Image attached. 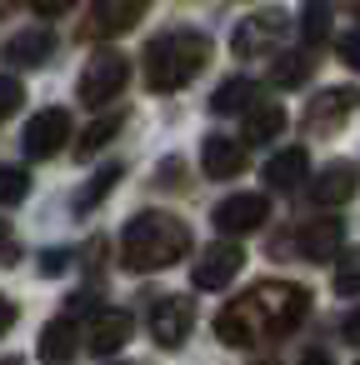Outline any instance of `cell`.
<instances>
[{"mask_svg": "<svg viewBox=\"0 0 360 365\" xmlns=\"http://www.w3.org/2000/svg\"><path fill=\"white\" fill-rule=\"evenodd\" d=\"M11 325H16V300H11V295H0V335H6Z\"/></svg>", "mask_w": 360, "mask_h": 365, "instance_id": "1f68e13d", "label": "cell"}, {"mask_svg": "<svg viewBox=\"0 0 360 365\" xmlns=\"http://www.w3.org/2000/svg\"><path fill=\"white\" fill-rule=\"evenodd\" d=\"M21 260V245H16V230L0 220V265H16Z\"/></svg>", "mask_w": 360, "mask_h": 365, "instance_id": "83f0119b", "label": "cell"}, {"mask_svg": "<svg viewBox=\"0 0 360 365\" xmlns=\"http://www.w3.org/2000/svg\"><path fill=\"white\" fill-rule=\"evenodd\" d=\"M355 185H360V175H355V165H345V160H335V165H325L320 175H315V205H345L350 195H355Z\"/></svg>", "mask_w": 360, "mask_h": 365, "instance_id": "9a60e30c", "label": "cell"}, {"mask_svg": "<svg viewBox=\"0 0 360 365\" xmlns=\"http://www.w3.org/2000/svg\"><path fill=\"white\" fill-rule=\"evenodd\" d=\"M345 340H350V345H360V305L345 315Z\"/></svg>", "mask_w": 360, "mask_h": 365, "instance_id": "d6a6232c", "label": "cell"}, {"mask_svg": "<svg viewBox=\"0 0 360 365\" xmlns=\"http://www.w3.org/2000/svg\"><path fill=\"white\" fill-rule=\"evenodd\" d=\"M66 140H71V115H66L61 106L41 110V115L26 125V135H21V145H26L31 160H51L56 150H66Z\"/></svg>", "mask_w": 360, "mask_h": 365, "instance_id": "9c48e42d", "label": "cell"}, {"mask_svg": "<svg viewBox=\"0 0 360 365\" xmlns=\"http://www.w3.org/2000/svg\"><path fill=\"white\" fill-rule=\"evenodd\" d=\"M21 101H26L21 81H11V76H0V120H11V115L21 110Z\"/></svg>", "mask_w": 360, "mask_h": 365, "instance_id": "4316f807", "label": "cell"}, {"mask_svg": "<svg viewBox=\"0 0 360 365\" xmlns=\"http://www.w3.org/2000/svg\"><path fill=\"white\" fill-rule=\"evenodd\" d=\"M300 365H330V355H325V350H305Z\"/></svg>", "mask_w": 360, "mask_h": 365, "instance_id": "836d02e7", "label": "cell"}, {"mask_svg": "<svg viewBox=\"0 0 360 365\" xmlns=\"http://www.w3.org/2000/svg\"><path fill=\"white\" fill-rule=\"evenodd\" d=\"M71 6H76V0H31V11H36V16H66Z\"/></svg>", "mask_w": 360, "mask_h": 365, "instance_id": "4dcf8cb0", "label": "cell"}, {"mask_svg": "<svg viewBox=\"0 0 360 365\" xmlns=\"http://www.w3.org/2000/svg\"><path fill=\"white\" fill-rule=\"evenodd\" d=\"M120 120H125V115H101V120H96L81 140H76V155L86 160V155H96L101 145H110V140H115V130H120Z\"/></svg>", "mask_w": 360, "mask_h": 365, "instance_id": "603a6c76", "label": "cell"}, {"mask_svg": "<svg viewBox=\"0 0 360 365\" xmlns=\"http://www.w3.org/2000/svg\"><path fill=\"white\" fill-rule=\"evenodd\" d=\"M340 61H345L350 71H360V31H350V36L340 41Z\"/></svg>", "mask_w": 360, "mask_h": 365, "instance_id": "f546056e", "label": "cell"}, {"mask_svg": "<svg viewBox=\"0 0 360 365\" xmlns=\"http://www.w3.org/2000/svg\"><path fill=\"white\" fill-rule=\"evenodd\" d=\"M0 365H21V360H16V355H6V360H0Z\"/></svg>", "mask_w": 360, "mask_h": 365, "instance_id": "e575fe53", "label": "cell"}, {"mask_svg": "<svg viewBox=\"0 0 360 365\" xmlns=\"http://www.w3.org/2000/svg\"><path fill=\"white\" fill-rule=\"evenodd\" d=\"M66 265H71V250H61V245H56V250H46V255H41V270H46V275H61V270H66Z\"/></svg>", "mask_w": 360, "mask_h": 365, "instance_id": "f1b7e54d", "label": "cell"}, {"mask_svg": "<svg viewBox=\"0 0 360 365\" xmlns=\"http://www.w3.org/2000/svg\"><path fill=\"white\" fill-rule=\"evenodd\" d=\"M120 175H125L120 165H106V170H96V175H91V180L76 190V210H81V215H86V210H96V205H101V200H106V195L120 185Z\"/></svg>", "mask_w": 360, "mask_h": 365, "instance_id": "7402d4cb", "label": "cell"}, {"mask_svg": "<svg viewBox=\"0 0 360 365\" xmlns=\"http://www.w3.org/2000/svg\"><path fill=\"white\" fill-rule=\"evenodd\" d=\"M130 330H135V320H130V310H96V320H91V335H86V345L96 350V355H115L125 340H130Z\"/></svg>", "mask_w": 360, "mask_h": 365, "instance_id": "4fadbf2b", "label": "cell"}, {"mask_svg": "<svg viewBox=\"0 0 360 365\" xmlns=\"http://www.w3.org/2000/svg\"><path fill=\"white\" fill-rule=\"evenodd\" d=\"M31 195V175L21 165H0V205H21Z\"/></svg>", "mask_w": 360, "mask_h": 365, "instance_id": "d4e9b609", "label": "cell"}, {"mask_svg": "<svg viewBox=\"0 0 360 365\" xmlns=\"http://www.w3.org/2000/svg\"><path fill=\"white\" fill-rule=\"evenodd\" d=\"M125 81H130V61L120 56V51H101L91 66H86V76H81V101L86 106H110L120 91H125Z\"/></svg>", "mask_w": 360, "mask_h": 365, "instance_id": "277c9868", "label": "cell"}, {"mask_svg": "<svg viewBox=\"0 0 360 365\" xmlns=\"http://www.w3.org/2000/svg\"><path fill=\"white\" fill-rule=\"evenodd\" d=\"M355 110H360V91H355V86H330V91H320V96L305 106V130H310V135H330V130H340L345 115H355Z\"/></svg>", "mask_w": 360, "mask_h": 365, "instance_id": "52a82bcc", "label": "cell"}, {"mask_svg": "<svg viewBox=\"0 0 360 365\" xmlns=\"http://www.w3.org/2000/svg\"><path fill=\"white\" fill-rule=\"evenodd\" d=\"M265 215H270V205H265V195H250V190H240V195H230V200H220L215 205V230L220 235H250V230H260L265 225Z\"/></svg>", "mask_w": 360, "mask_h": 365, "instance_id": "30bf717a", "label": "cell"}, {"mask_svg": "<svg viewBox=\"0 0 360 365\" xmlns=\"http://www.w3.org/2000/svg\"><path fill=\"white\" fill-rule=\"evenodd\" d=\"M180 255H190V230L175 215H135L120 235V265L145 275V270H170Z\"/></svg>", "mask_w": 360, "mask_h": 365, "instance_id": "7a4b0ae2", "label": "cell"}, {"mask_svg": "<svg viewBox=\"0 0 360 365\" xmlns=\"http://www.w3.org/2000/svg\"><path fill=\"white\" fill-rule=\"evenodd\" d=\"M300 31L310 46H320L330 36V0H305V11H300Z\"/></svg>", "mask_w": 360, "mask_h": 365, "instance_id": "cb8c5ba5", "label": "cell"}, {"mask_svg": "<svg viewBox=\"0 0 360 365\" xmlns=\"http://www.w3.org/2000/svg\"><path fill=\"white\" fill-rule=\"evenodd\" d=\"M285 36V11H260V16H245L240 26H235V36H230V51L235 56H265V51H275V41Z\"/></svg>", "mask_w": 360, "mask_h": 365, "instance_id": "ba28073f", "label": "cell"}, {"mask_svg": "<svg viewBox=\"0 0 360 365\" xmlns=\"http://www.w3.org/2000/svg\"><path fill=\"white\" fill-rule=\"evenodd\" d=\"M280 130H285V110H280L275 101H255V106L245 110V140H250V145H270Z\"/></svg>", "mask_w": 360, "mask_h": 365, "instance_id": "ac0fdd59", "label": "cell"}, {"mask_svg": "<svg viewBox=\"0 0 360 365\" xmlns=\"http://www.w3.org/2000/svg\"><path fill=\"white\" fill-rule=\"evenodd\" d=\"M150 11V0H96L91 11V36H120Z\"/></svg>", "mask_w": 360, "mask_h": 365, "instance_id": "7c38bea8", "label": "cell"}, {"mask_svg": "<svg viewBox=\"0 0 360 365\" xmlns=\"http://www.w3.org/2000/svg\"><path fill=\"white\" fill-rule=\"evenodd\" d=\"M76 345H81V330H76V320H71V315H61V320H51V325L41 330V355H46L51 365L71 360V355H76Z\"/></svg>", "mask_w": 360, "mask_h": 365, "instance_id": "d6986e66", "label": "cell"}, {"mask_svg": "<svg viewBox=\"0 0 360 365\" xmlns=\"http://www.w3.org/2000/svg\"><path fill=\"white\" fill-rule=\"evenodd\" d=\"M200 165H205L210 180H235L245 170V145H235L230 135H210L200 145Z\"/></svg>", "mask_w": 360, "mask_h": 365, "instance_id": "5bb4252c", "label": "cell"}, {"mask_svg": "<svg viewBox=\"0 0 360 365\" xmlns=\"http://www.w3.org/2000/svg\"><path fill=\"white\" fill-rule=\"evenodd\" d=\"M205 61H210V41L200 31H170V36L150 41V51H145V86L155 96H175L205 71Z\"/></svg>", "mask_w": 360, "mask_h": 365, "instance_id": "3957f363", "label": "cell"}, {"mask_svg": "<svg viewBox=\"0 0 360 365\" xmlns=\"http://www.w3.org/2000/svg\"><path fill=\"white\" fill-rule=\"evenodd\" d=\"M345 6H350V11H360V0H345Z\"/></svg>", "mask_w": 360, "mask_h": 365, "instance_id": "d590c367", "label": "cell"}, {"mask_svg": "<svg viewBox=\"0 0 360 365\" xmlns=\"http://www.w3.org/2000/svg\"><path fill=\"white\" fill-rule=\"evenodd\" d=\"M335 290H340V295H360V250H350V255L340 260V270H335Z\"/></svg>", "mask_w": 360, "mask_h": 365, "instance_id": "484cf974", "label": "cell"}, {"mask_svg": "<svg viewBox=\"0 0 360 365\" xmlns=\"http://www.w3.org/2000/svg\"><path fill=\"white\" fill-rule=\"evenodd\" d=\"M240 265H245L240 240H215V245H205V250L195 255L190 280H195V290H220V285H230V280L240 275Z\"/></svg>", "mask_w": 360, "mask_h": 365, "instance_id": "8992f818", "label": "cell"}, {"mask_svg": "<svg viewBox=\"0 0 360 365\" xmlns=\"http://www.w3.org/2000/svg\"><path fill=\"white\" fill-rule=\"evenodd\" d=\"M310 310V290L295 280H260L245 295H235L220 315H215V335L230 350H250L260 340H280L290 335Z\"/></svg>", "mask_w": 360, "mask_h": 365, "instance_id": "6da1fadb", "label": "cell"}, {"mask_svg": "<svg viewBox=\"0 0 360 365\" xmlns=\"http://www.w3.org/2000/svg\"><path fill=\"white\" fill-rule=\"evenodd\" d=\"M190 325H195V305L185 295H155L150 300V335L160 350H180Z\"/></svg>", "mask_w": 360, "mask_h": 365, "instance_id": "5b68a950", "label": "cell"}, {"mask_svg": "<svg viewBox=\"0 0 360 365\" xmlns=\"http://www.w3.org/2000/svg\"><path fill=\"white\" fill-rule=\"evenodd\" d=\"M340 240H345V225L335 215H315L310 225H300L295 245H300V260H330L340 255Z\"/></svg>", "mask_w": 360, "mask_h": 365, "instance_id": "8fae6325", "label": "cell"}, {"mask_svg": "<svg viewBox=\"0 0 360 365\" xmlns=\"http://www.w3.org/2000/svg\"><path fill=\"white\" fill-rule=\"evenodd\" d=\"M51 51H56V36H51V31H21V36H11L6 61H11V66H46Z\"/></svg>", "mask_w": 360, "mask_h": 365, "instance_id": "e0dca14e", "label": "cell"}, {"mask_svg": "<svg viewBox=\"0 0 360 365\" xmlns=\"http://www.w3.org/2000/svg\"><path fill=\"white\" fill-rule=\"evenodd\" d=\"M310 71H315V56H305V51H290V56H275V71H270V81H275L280 91H295V86H305V81H310Z\"/></svg>", "mask_w": 360, "mask_h": 365, "instance_id": "44dd1931", "label": "cell"}, {"mask_svg": "<svg viewBox=\"0 0 360 365\" xmlns=\"http://www.w3.org/2000/svg\"><path fill=\"white\" fill-rule=\"evenodd\" d=\"M305 175H310V155H305L300 145L270 155V165H265V185H270V190H295Z\"/></svg>", "mask_w": 360, "mask_h": 365, "instance_id": "2e32d148", "label": "cell"}, {"mask_svg": "<svg viewBox=\"0 0 360 365\" xmlns=\"http://www.w3.org/2000/svg\"><path fill=\"white\" fill-rule=\"evenodd\" d=\"M250 106H255V86H250L245 76H230V81H220V86H215V96H210V110H215V115L250 110Z\"/></svg>", "mask_w": 360, "mask_h": 365, "instance_id": "ffe728a7", "label": "cell"}]
</instances>
